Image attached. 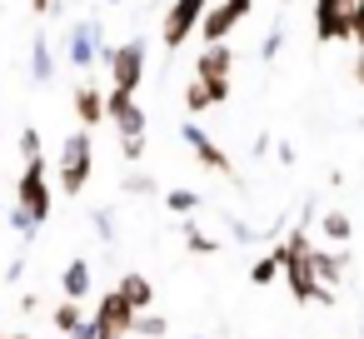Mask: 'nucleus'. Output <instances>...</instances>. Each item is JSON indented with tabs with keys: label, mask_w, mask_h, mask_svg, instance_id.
Instances as JSON below:
<instances>
[{
	"label": "nucleus",
	"mask_w": 364,
	"mask_h": 339,
	"mask_svg": "<svg viewBox=\"0 0 364 339\" xmlns=\"http://www.w3.org/2000/svg\"><path fill=\"white\" fill-rule=\"evenodd\" d=\"M90 175H95V140H90V130H70L55 155V185L65 195H80L90 185Z\"/></svg>",
	"instance_id": "nucleus-1"
},
{
	"label": "nucleus",
	"mask_w": 364,
	"mask_h": 339,
	"mask_svg": "<svg viewBox=\"0 0 364 339\" xmlns=\"http://www.w3.org/2000/svg\"><path fill=\"white\" fill-rule=\"evenodd\" d=\"M50 205H55V185H50V170L46 160H21V180H16V210H26L36 225L50 220Z\"/></svg>",
	"instance_id": "nucleus-2"
},
{
	"label": "nucleus",
	"mask_w": 364,
	"mask_h": 339,
	"mask_svg": "<svg viewBox=\"0 0 364 339\" xmlns=\"http://www.w3.org/2000/svg\"><path fill=\"white\" fill-rule=\"evenodd\" d=\"M100 65L110 70V90H140V80H145V41L135 36V41H120V45H105L100 50Z\"/></svg>",
	"instance_id": "nucleus-3"
},
{
	"label": "nucleus",
	"mask_w": 364,
	"mask_h": 339,
	"mask_svg": "<svg viewBox=\"0 0 364 339\" xmlns=\"http://www.w3.org/2000/svg\"><path fill=\"white\" fill-rule=\"evenodd\" d=\"M230 70H235V50H230V41L205 45V50L195 55V80L210 85V100H215V105L230 100Z\"/></svg>",
	"instance_id": "nucleus-4"
},
{
	"label": "nucleus",
	"mask_w": 364,
	"mask_h": 339,
	"mask_svg": "<svg viewBox=\"0 0 364 339\" xmlns=\"http://www.w3.org/2000/svg\"><path fill=\"white\" fill-rule=\"evenodd\" d=\"M210 6H215V0H170V11H165V21H160V41H165L170 50H180V45L200 31V21H205Z\"/></svg>",
	"instance_id": "nucleus-5"
},
{
	"label": "nucleus",
	"mask_w": 364,
	"mask_h": 339,
	"mask_svg": "<svg viewBox=\"0 0 364 339\" xmlns=\"http://www.w3.org/2000/svg\"><path fill=\"white\" fill-rule=\"evenodd\" d=\"M90 324H95V339H130L135 309L120 299V289H105L100 304H95V314H90Z\"/></svg>",
	"instance_id": "nucleus-6"
},
{
	"label": "nucleus",
	"mask_w": 364,
	"mask_h": 339,
	"mask_svg": "<svg viewBox=\"0 0 364 339\" xmlns=\"http://www.w3.org/2000/svg\"><path fill=\"white\" fill-rule=\"evenodd\" d=\"M349 16H354V0H314V41L319 45L349 41Z\"/></svg>",
	"instance_id": "nucleus-7"
},
{
	"label": "nucleus",
	"mask_w": 364,
	"mask_h": 339,
	"mask_svg": "<svg viewBox=\"0 0 364 339\" xmlns=\"http://www.w3.org/2000/svg\"><path fill=\"white\" fill-rule=\"evenodd\" d=\"M100 50H105L100 21H75V26H70V36H65V60H70L75 70H95Z\"/></svg>",
	"instance_id": "nucleus-8"
},
{
	"label": "nucleus",
	"mask_w": 364,
	"mask_h": 339,
	"mask_svg": "<svg viewBox=\"0 0 364 339\" xmlns=\"http://www.w3.org/2000/svg\"><path fill=\"white\" fill-rule=\"evenodd\" d=\"M250 11H255V0H220V6H210L205 21H200V41H205V45L230 41V31H235Z\"/></svg>",
	"instance_id": "nucleus-9"
},
{
	"label": "nucleus",
	"mask_w": 364,
	"mask_h": 339,
	"mask_svg": "<svg viewBox=\"0 0 364 339\" xmlns=\"http://www.w3.org/2000/svg\"><path fill=\"white\" fill-rule=\"evenodd\" d=\"M180 140L190 145V155H195V160H200L205 170H215V175H235L230 155H225V150L215 145V135H210V130H200L195 120H185V125H180Z\"/></svg>",
	"instance_id": "nucleus-10"
},
{
	"label": "nucleus",
	"mask_w": 364,
	"mask_h": 339,
	"mask_svg": "<svg viewBox=\"0 0 364 339\" xmlns=\"http://www.w3.org/2000/svg\"><path fill=\"white\" fill-rule=\"evenodd\" d=\"M105 120L115 125L120 140H125V135H145V110H140V100H135L130 90H110V95H105Z\"/></svg>",
	"instance_id": "nucleus-11"
},
{
	"label": "nucleus",
	"mask_w": 364,
	"mask_h": 339,
	"mask_svg": "<svg viewBox=\"0 0 364 339\" xmlns=\"http://www.w3.org/2000/svg\"><path fill=\"white\" fill-rule=\"evenodd\" d=\"M50 324H55L65 339H95V324L85 319L80 299H65V304H55V309H50Z\"/></svg>",
	"instance_id": "nucleus-12"
},
{
	"label": "nucleus",
	"mask_w": 364,
	"mask_h": 339,
	"mask_svg": "<svg viewBox=\"0 0 364 339\" xmlns=\"http://www.w3.org/2000/svg\"><path fill=\"white\" fill-rule=\"evenodd\" d=\"M344 264H349L344 244H339V249H314V244H309V269H314V279H319V284H329V289H334V284L344 279Z\"/></svg>",
	"instance_id": "nucleus-13"
},
{
	"label": "nucleus",
	"mask_w": 364,
	"mask_h": 339,
	"mask_svg": "<svg viewBox=\"0 0 364 339\" xmlns=\"http://www.w3.org/2000/svg\"><path fill=\"white\" fill-rule=\"evenodd\" d=\"M90 289H95V269H90V259H70L65 269H60V294L65 299H90Z\"/></svg>",
	"instance_id": "nucleus-14"
},
{
	"label": "nucleus",
	"mask_w": 364,
	"mask_h": 339,
	"mask_svg": "<svg viewBox=\"0 0 364 339\" xmlns=\"http://www.w3.org/2000/svg\"><path fill=\"white\" fill-rule=\"evenodd\" d=\"M75 120H80V130H95L100 120H105V90H95V85H75Z\"/></svg>",
	"instance_id": "nucleus-15"
},
{
	"label": "nucleus",
	"mask_w": 364,
	"mask_h": 339,
	"mask_svg": "<svg viewBox=\"0 0 364 339\" xmlns=\"http://www.w3.org/2000/svg\"><path fill=\"white\" fill-rule=\"evenodd\" d=\"M115 289H120V299H125L135 314H140V309H155V284H150L145 274H135V269H130V274H120V279H115Z\"/></svg>",
	"instance_id": "nucleus-16"
},
{
	"label": "nucleus",
	"mask_w": 364,
	"mask_h": 339,
	"mask_svg": "<svg viewBox=\"0 0 364 339\" xmlns=\"http://www.w3.org/2000/svg\"><path fill=\"white\" fill-rule=\"evenodd\" d=\"M31 80L36 85H50L55 80V50H50L46 36H36V45H31Z\"/></svg>",
	"instance_id": "nucleus-17"
},
{
	"label": "nucleus",
	"mask_w": 364,
	"mask_h": 339,
	"mask_svg": "<svg viewBox=\"0 0 364 339\" xmlns=\"http://www.w3.org/2000/svg\"><path fill=\"white\" fill-rule=\"evenodd\" d=\"M319 235H324L329 244H349L354 225H349V215H344V210H324V215H319Z\"/></svg>",
	"instance_id": "nucleus-18"
},
{
	"label": "nucleus",
	"mask_w": 364,
	"mask_h": 339,
	"mask_svg": "<svg viewBox=\"0 0 364 339\" xmlns=\"http://www.w3.org/2000/svg\"><path fill=\"white\" fill-rule=\"evenodd\" d=\"M130 334H135V339H165V334H170V324H165V314H160V309H140V314H135V324H130Z\"/></svg>",
	"instance_id": "nucleus-19"
},
{
	"label": "nucleus",
	"mask_w": 364,
	"mask_h": 339,
	"mask_svg": "<svg viewBox=\"0 0 364 339\" xmlns=\"http://www.w3.org/2000/svg\"><path fill=\"white\" fill-rule=\"evenodd\" d=\"M279 274H284V259H279V249H274V254H259V259L250 264V279H255V284H274Z\"/></svg>",
	"instance_id": "nucleus-20"
},
{
	"label": "nucleus",
	"mask_w": 364,
	"mask_h": 339,
	"mask_svg": "<svg viewBox=\"0 0 364 339\" xmlns=\"http://www.w3.org/2000/svg\"><path fill=\"white\" fill-rule=\"evenodd\" d=\"M185 110H190V115L215 110V100H210V85H205V80H190V85H185Z\"/></svg>",
	"instance_id": "nucleus-21"
},
{
	"label": "nucleus",
	"mask_w": 364,
	"mask_h": 339,
	"mask_svg": "<svg viewBox=\"0 0 364 339\" xmlns=\"http://www.w3.org/2000/svg\"><path fill=\"white\" fill-rule=\"evenodd\" d=\"M165 205H170V215H195V210H200V195H195V190H170Z\"/></svg>",
	"instance_id": "nucleus-22"
},
{
	"label": "nucleus",
	"mask_w": 364,
	"mask_h": 339,
	"mask_svg": "<svg viewBox=\"0 0 364 339\" xmlns=\"http://www.w3.org/2000/svg\"><path fill=\"white\" fill-rule=\"evenodd\" d=\"M90 225H95V235H100L105 244H115V210H110V205H100V210L90 215Z\"/></svg>",
	"instance_id": "nucleus-23"
},
{
	"label": "nucleus",
	"mask_w": 364,
	"mask_h": 339,
	"mask_svg": "<svg viewBox=\"0 0 364 339\" xmlns=\"http://www.w3.org/2000/svg\"><path fill=\"white\" fill-rule=\"evenodd\" d=\"M185 244H190L195 254H215V249H220V240L205 235V230H195V225H185Z\"/></svg>",
	"instance_id": "nucleus-24"
},
{
	"label": "nucleus",
	"mask_w": 364,
	"mask_h": 339,
	"mask_svg": "<svg viewBox=\"0 0 364 339\" xmlns=\"http://www.w3.org/2000/svg\"><path fill=\"white\" fill-rule=\"evenodd\" d=\"M279 50H284V31L274 26V31L264 36V45H259V60H264V65H274V60H279Z\"/></svg>",
	"instance_id": "nucleus-25"
},
{
	"label": "nucleus",
	"mask_w": 364,
	"mask_h": 339,
	"mask_svg": "<svg viewBox=\"0 0 364 339\" xmlns=\"http://www.w3.org/2000/svg\"><path fill=\"white\" fill-rule=\"evenodd\" d=\"M16 150H21V160H36V155H41V130H36V125H26V130H21V140H16Z\"/></svg>",
	"instance_id": "nucleus-26"
},
{
	"label": "nucleus",
	"mask_w": 364,
	"mask_h": 339,
	"mask_svg": "<svg viewBox=\"0 0 364 339\" xmlns=\"http://www.w3.org/2000/svg\"><path fill=\"white\" fill-rule=\"evenodd\" d=\"M349 41L364 50V0H354V16H349Z\"/></svg>",
	"instance_id": "nucleus-27"
},
{
	"label": "nucleus",
	"mask_w": 364,
	"mask_h": 339,
	"mask_svg": "<svg viewBox=\"0 0 364 339\" xmlns=\"http://www.w3.org/2000/svg\"><path fill=\"white\" fill-rule=\"evenodd\" d=\"M125 195H155V180L135 170V175H125Z\"/></svg>",
	"instance_id": "nucleus-28"
},
{
	"label": "nucleus",
	"mask_w": 364,
	"mask_h": 339,
	"mask_svg": "<svg viewBox=\"0 0 364 339\" xmlns=\"http://www.w3.org/2000/svg\"><path fill=\"white\" fill-rule=\"evenodd\" d=\"M11 225H16V235H21V240H36V230H41L26 210H11Z\"/></svg>",
	"instance_id": "nucleus-29"
},
{
	"label": "nucleus",
	"mask_w": 364,
	"mask_h": 339,
	"mask_svg": "<svg viewBox=\"0 0 364 339\" xmlns=\"http://www.w3.org/2000/svg\"><path fill=\"white\" fill-rule=\"evenodd\" d=\"M120 155H125V160L135 165V160L145 155V135H125V140H120Z\"/></svg>",
	"instance_id": "nucleus-30"
},
{
	"label": "nucleus",
	"mask_w": 364,
	"mask_h": 339,
	"mask_svg": "<svg viewBox=\"0 0 364 339\" xmlns=\"http://www.w3.org/2000/svg\"><path fill=\"white\" fill-rule=\"evenodd\" d=\"M230 235H235V240H240V244H250V240H255V230H250V225H245V220H230Z\"/></svg>",
	"instance_id": "nucleus-31"
},
{
	"label": "nucleus",
	"mask_w": 364,
	"mask_h": 339,
	"mask_svg": "<svg viewBox=\"0 0 364 339\" xmlns=\"http://www.w3.org/2000/svg\"><path fill=\"white\" fill-rule=\"evenodd\" d=\"M31 11H36V16H50V11H55V0H31Z\"/></svg>",
	"instance_id": "nucleus-32"
},
{
	"label": "nucleus",
	"mask_w": 364,
	"mask_h": 339,
	"mask_svg": "<svg viewBox=\"0 0 364 339\" xmlns=\"http://www.w3.org/2000/svg\"><path fill=\"white\" fill-rule=\"evenodd\" d=\"M349 75H354V85H364V50H359V60H354V70H349Z\"/></svg>",
	"instance_id": "nucleus-33"
},
{
	"label": "nucleus",
	"mask_w": 364,
	"mask_h": 339,
	"mask_svg": "<svg viewBox=\"0 0 364 339\" xmlns=\"http://www.w3.org/2000/svg\"><path fill=\"white\" fill-rule=\"evenodd\" d=\"M105 6H120V0H105Z\"/></svg>",
	"instance_id": "nucleus-34"
},
{
	"label": "nucleus",
	"mask_w": 364,
	"mask_h": 339,
	"mask_svg": "<svg viewBox=\"0 0 364 339\" xmlns=\"http://www.w3.org/2000/svg\"><path fill=\"white\" fill-rule=\"evenodd\" d=\"M359 339H364V329H359Z\"/></svg>",
	"instance_id": "nucleus-35"
},
{
	"label": "nucleus",
	"mask_w": 364,
	"mask_h": 339,
	"mask_svg": "<svg viewBox=\"0 0 364 339\" xmlns=\"http://www.w3.org/2000/svg\"><path fill=\"white\" fill-rule=\"evenodd\" d=\"M0 339H6V334H0Z\"/></svg>",
	"instance_id": "nucleus-36"
}]
</instances>
